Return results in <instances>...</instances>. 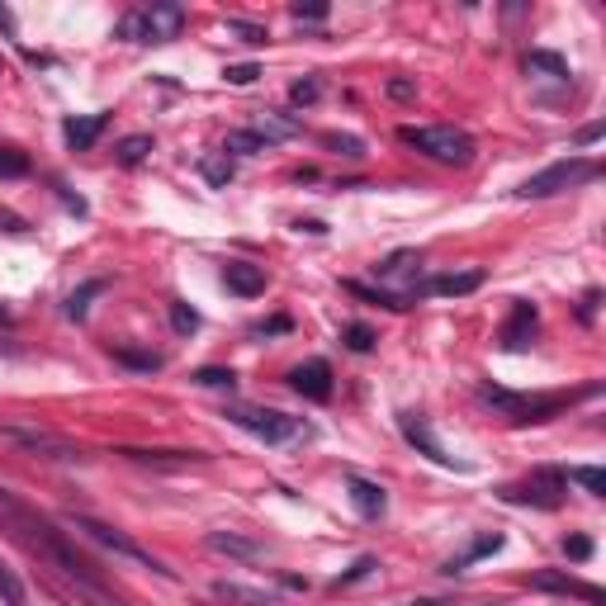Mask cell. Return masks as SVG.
<instances>
[{
    "label": "cell",
    "mask_w": 606,
    "mask_h": 606,
    "mask_svg": "<svg viewBox=\"0 0 606 606\" xmlns=\"http://www.w3.org/2000/svg\"><path fill=\"white\" fill-rule=\"evenodd\" d=\"M0 517L10 521V526H15V535H24V540H29V545H34V550L43 554V559H48V564H53V569L62 573L67 583H72L76 597H81L86 606H124L119 597H109V592L100 588V578L90 573V564L81 559V554L67 550V540H62V531H53V526H48L43 517H34V512H29L24 502L10 498L5 488H0Z\"/></svg>",
    "instance_id": "6da1fadb"
},
{
    "label": "cell",
    "mask_w": 606,
    "mask_h": 606,
    "mask_svg": "<svg viewBox=\"0 0 606 606\" xmlns=\"http://www.w3.org/2000/svg\"><path fill=\"white\" fill-rule=\"evenodd\" d=\"M228 422L232 427L251 431L256 441H266V446H303L313 427L303 422V417H289V412H275V408H247V403H232L228 408Z\"/></svg>",
    "instance_id": "7a4b0ae2"
},
{
    "label": "cell",
    "mask_w": 606,
    "mask_h": 606,
    "mask_svg": "<svg viewBox=\"0 0 606 606\" xmlns=\"http://www.w3.org/2000/svg\"><path fill=\"white\" fill-rule=\"evenodd\" d=\"M398 138L408 147H417L422 157H431V161H441V166H469L474 161V138L464 133V128H455V124H403L398 128Z\"/></svg>",
    "instance_id": "3957f363"
},
{
    "label": "cell",
    "mask_w": 606,
    "mask_h": 606,
    "mask_svg": "<svg viewBox=\"0 0 606 606\" xmlns=\"http://www.w3.org/2000/svg\"><path fill=\"white\" fill-rule=\"evenodd\" d=\"M0 446L19 450V455H34V460H57V464L81 460V450L67 436H57L48 427H34V422H0Z\"/></svg>",
    "instance_id": "277c9868"
},
{
    "label": "cell",
    "mask_w": 606,
    "mask_h": 606,
    "mask_svg": "<svg viewBox=\"0 0 606 606\" xmlns=\"http://www.w3.org/2000/svg\"><path fill=\"white\" fill-rule=\"evenodd\" d=\"M602 176V166L592 157H564L545 166V171H535L531 180H521V199H550V195H564V190H578V185H588V180Z\"/></svg>",
    "instance_id": "5b68a950"
},
{
    "label": "cell",
    "mask_w": 606,
    "mask_h": 606,
    "mask_svg": "<svg viewBox=\"0 0 606 606\" xmlns=\"http://www.w3.org/2000/svg\"><path fill=\"white\" fill-rule=\"evenodd\" d=\"M72 531H81L86 540H95L100 550H109V554H119V559H128V564H138V569H147V573H161V578H176V573L161 564L157 554H147L138 540H128L124 531H114V526H105V521H95V517H72Z\"/></svg>",
    "instance_id": "8992f818"
},
{
    "label": "cell",
    "mask_w": 606,
    "mask_h": 606,
    "mask_svg": "<svg viewBox=\"0 0 606 606\" xmlns=\"http://www.w3.org/2000/svg\"><path fill=\"white\" fill-rule=\"evenodd\" d=\"M479 398L488 403V408H498L502 417H512L517 427H526V422H545V417H554V412L564 408L559 393H535V398H526V393H507V389H479Z\"/></svg>",
    "instance_id": "52a82bcc"
},
{
    "label": "cell",
    "mask_w": 606,
    "mask_h": 606,
    "mask_svg": "<svg viewBox=\"0 0 606 606\" xmlns=\"http://www.w3.org/2000/svg\"><path fill=\"white\" fill-rule=\"evenodd\" d=\"M564 488H569V483H564V474H559V469H535L526 483H512V488H502V498L554 512V507L564 502Z\"/></svg>",
    "instance_id": "ba28073f"
},
{
    "label": "cell",
    "mask_w": 606,
    "mask_h": 606,
    "mask_svg": "<svg viewBox=\"0 0 606 606\" xmlns=\"http://www.w3.org/2000/svg\"><path fill=\"white\" fill-rule=\"evenodd\" d=\"M289 389L308 398V403H327L332 398V365L327 360H303L289 370Z\"/></svg>",
    "instance_id": "9c48e42d"
},
{
    "label": "cell",
    "mask_w": 606,
    "mask_h": 606,
    "mask_svg": "<svg viewBox=\"0 0 606 606\" xmlns=\"http://www.w3.org/2000/svg\"><path fill=\"white\" fill-rule=\"evenodd\" d=\"M185 29V5L176 0H161L152 10H143V43H166Z\"/></svg>",
    "instance_id": "30bf717a"
},
{
    "label": "cell",
    "mask_w": 606,
    "mask_h": 606,
    "mask_svg": "<svg viewBox=\"0 0 606 606\" xmlns=\"http://www.w3.org/2000/svg\"><path fill=\"white\" fill-rule=\"evenodd\" d=\"M535 592H559V597H583L588 606H606V592L592 588V583H583V578H569V573H535L531 578Z\"/></svg>",
    "instance_id": "8fae6325"
},
{
    "label": "cell",
    "mask_w": 606,
    "mask_h": 606,
    "mask_svg": "<svg viewBox=\"0 0 606 606\" xmlns=\"http://www.w3.org/2000/svg\"><path fill=\"white\" fill-rule=\"evenodd\" d=\"M535 327H540V313H535V303H517L512 313H507V322H502V346L507 351H526L535 337Z\"/></svg>",
    "instance_id": "7c38bea8"
},
{
    "label": "cell",
    "mask_w": 606,
    "mask_h": 606,
    "mask_svg": "<svg viewBox=\"0 0 606 606\" xmlns=\"http://www.w3.org/2000/svg\"><path fill=\"white\" fill-rule=\"evenodd\" d=\"M223 285H228L237 299H256V294H266V270L251 266V261H228V266H223Z\"/></svg>",
    "instance_id": "4fadbf2b"
},
{
    "label": "cell",
    "mask_w": 606,
    "mask_h": 606,
    "mask_svg": "<svg viewBox=\"0 0 606 606\" xmlns=\"http://www.w3.org/2000/svg\"><path fill=\"white\" fill-rule=\"evenodd\" d=\"M398 427H403V436H408L412 446L422 450V455H431V460L436 464H455V455H446V450H441V441H436V436H431V427H427V417H417V412H403V417H398Z\"/></svg>",
    "instance_id": "5bb4252c"
},
{
    "label": "cell",
    "mask_w": 606,
    "mask_h": 606,
    "mask_svg": "<svg viewBox=\"0 0 606 606\" xmlns=\"http://www.w3.org/2000/svg\"><path fill=\"white\" fill-rule=\"evenodd\" d=\"M204 545H209L214 554L242 559V564H256V559H266V550H261L256 540H247V535H237V531H209V535H204Z\"/></svg>",
    "instance_id": "9a60e30c"
},
{
    "label": "cell",
    "mask_w": 606,
    "mask_h": 606,
    "mask_svg": "<svg viewBox=\"0 0 606 606\" xmlns=\"http://www.w3.org/2000/svg\"><path fill=\"white\" fill-rule=\"evenodd\" d=\"M346 488H351V502H356L360 517H370V521L384 517V507H389V493H384L375 479H360V474H351V479H346Z\"/></svg>",
    "instance_id": "2e32d148"
},
{
    "label": "cell",
    "mask_w": 606,
    "mask_h": 606,
    "mask_svg": "<svg viewBox=\"0 0 606 606\" xmlns=\"http://www.w3.org/2000/svg\"><path fill=\"white\" fill-rule=\"evenodd\" d=\"M105 128H109V114H86V119H67L62 138H67L72 152H90V147L100 143V133H105Z\"/></svg>",
    "instance_id": "e0dca14e"
},
{
    "label": "cell",
    "mask_w": 606,
    "mask_h": 606,
    "mask_svg": "<svg viewBox=\"0 0 606 606\" xmlns=\"http://www.w3.org/2000/svg\"><path fill=\"white\" fill-rule=\"evenodd\" d=\"M483 285V270H460V275H436L427 285H417L412 294H446V299H460V294H474Z\"/></svg>",
    "instance_id": "ac0fdd59"
},
{
    "label": "cell",
    "mask_w": 606,
    "mask_h": 606,
    "mask_svg": "<svg viewBox=\"0 0 606 606\" xmlns=\"http://www.w3.org/2000/svg\"><path fill=\"white\" fill-rule=\"evenodd\" d=\"M256 138L266 147H275V143H289V138H299L303 133V124L299 119H289V114H275V109H266L261 119H256V128H251Z\"/></svg>",
    "instance_id": "d6986e66"
},
{
    "label": "cell",
    "mask_w": 606,
    "mask_h": 606,
    "mask_svg": "<svg viewBox=\"0 0 606 606\" xmlns=\"http://www.w3.org/2000/svg\"><path fill=\"white\" fill-rule=\"evenodd\" d=\"M128 460H138V464H157V469H185V464H199L204 455H185V450H124Z\"/></svg>",
    "instance_id": "ffe728a7"
},
{
    "label": "cell",
    "mask_w": 606,
    "mask_h": 606,
    "mask_svg": "<svg viewBox=\"0 0 606 606\" xmlns=\"http://www.w3.org/2000/svg\"><path fill=\"white\" fill-rule=\"evenodd\" d=\"M218 602H237V606H275V592L261 588H242V583H214Z\"/></svg>",
    "instance_id": "44dd1931"
},
{
    "label": "cell",
    "mask_w": 606,
    "mask_h": 606,
    "mask_svg": "<svg viewBox=\"0 0 606 606\" xmlns=\"http://www.w3.org/2000/svg\"><path fill=\"white\" fill-rule=\"evenodd\" d=\"M526 72L531 76H554V81H564L569 76V62L559 53H545V48H535V53H526Z\"/></svg>",
    "instance_id": "7402d4cb"
},
{
    "label": "cell",
    "mask_w": 606,
    "mask_h": 606,
    "mask_svg": "<svg viewBox=\"0 0 606 606\" xmlns=\"http://www.w3.org/2000/svg\"><path fill=\"white\" fill-rule=\"evenodd\" d=\"M498 550H502V535L488 531V535H479V540H474V545H469L460 559H450L446 573H464V564H474V559H483V554H498Z\"/></svg>",
    "instance_id": "603a6c76"
},
{
    "label": "cell",
    "mask_w": 606,
    "mask_h": 606,
    "mask_svg": "<svg viewBox=\"0 0 606 606\" xmlns=\"http://www.w3.org/2000/svg\"><path fill=\"white\" fill-rule=\"evenodd\" d=\"M0 602H5V606H29V588H24V578H19L5 559H0Z\"/></svg>",
    "instance_id": "cb8c5ba5"
},
{
    "label": "cell",
    "mask_w": 606,
    "mask_h": 606,
    "mask_svg": "<svg viewBox=\"0 0 606 606\" xmlns=\"http://www.w3.org/2000/svg\"><path fill=\"white\" fill-rule=\"evenodd\" d=\"M564 483H578V488H588L592 498H606V474L597 464H573L569 474H564Z\"/></svg>",
    "instance_id": "d4e9b609"
},
{
    "label": "cell",
    "mask_w": 606,
    "mask_h": 606,
    "mask_svg": "<svg viewBox=\"0 0 606 606\" xmlns=\"http://www.w3.org/2000/svg\"><path fill=\"white\" fill-rule=\"evenodd\" d=\"M105 289H109V280H86V285H81L72 299H67V318L81 322L90 313V299H95V294H105Z\"/></svg>",
    "instance_id": "484cf974"
},
{
    "label": "cell",
    "mask_w": 606,
    "mask_h": 606,
    "mask_svg": "<svg viewBox=\"0 0 606 606\" xmlns=\"http://www.w3.org/2000/svg\"><path fill=\"white\" fill-rule=\"evenodd\" d=\"M228 152H237V157H261V152H270V147L261 143L251 128H242V133H228V143H223V157H228Z\"/></svg>",
    "instance_id": "4316f807"
},
{
    "label": "cell",
    "mask_w": 606,
    "mask_h": 606,
    "mask_svg": "<svg viewBox=\"0 0 606 606\" xmlns=\"http://www.w3.org/2000/svg\"><path fill=\"white\" fill-rule=\"evenodd\" d=\"M408 266H422V256H417V251H393V256H384V261L375 266V275L379 280H398Z\"/></svg>",
    "instance_id": "83f0119b"
},
{
    "label": "cell",
    "mask_w": 606,
    "mask_h": 606,
    "mask_svg": "<svg viewBox=\"0 0 606 606\" xmlns=\"http://www.w3.org/2000/svg\"><path fill=\"white\" fill-rule=\"evenodd\" d=\"M152 152V138L147 133H133V138H124V143L114 147V157H119V166H138V161Z\"/></svg>",
    "instance_id": "f1b7e54d"
},
{
    "label": "cell",
    "mask_w": 606,
    "mask_h": 606,
    "mask_svg": "<svg viewBox=\"0 0 606 606\" xmlns=\"http://www.w3.org/2000/svg\"><path fill=\"white\" fill-rule=\"evenodd\" d=\"M29 176V157L15 152V147H0V180H19Z\"/></svg>",
    "instance_id": "f546056e"
},
{
    "label": "cell",
    "mask_w": 606,
    "mask_h": 606,
    "mask_svg": "<svg viewBox=\"0 0 606 606\" xmlns=\"http://www.w3.org/2000/svg\"><path fill=\"white\" fill-rule=\"evenodd\" d=\"M199 176L209 180V185H228V180H232V157H204V161H199Z\"/></svg>",
    "instance_id": "4dcf8cb0"
},
{
    "label": "cell",
    "mask_w": 606,
    "mask_h": 606,
    "mask_svg": "<svg viewBox=\"0 0 606 606\" xmlns=\"http://www.w3.org/2000/svg\"><path fill=\"white\" fill-rule=\"evenodd\" d=\"M322 147H332L341 157H365V143L351 138V133H322Z\"/></svg>",
    "instance_id": "1f68e13d"
},
{
    "label": "cell",
    "mask_w": 606,
    "mask_h": 606,
    "mask_svg": "<svg viewBox=\"0 0 606 606\" xmlns=\"http://www.w3.org/2000/svg\"><path fill=\"white\" fill-rule=\"evenodd\" d=\"M318 95H322L318 76H303V81H294V86H289V100H294V105H318Z\"/></svg>",
    "instance_id": "d6a6232c"
},
{
    "label": "cell",
    "mask_w": 606,
    "mask_h": 606,
    "mask_svg": "<svg viewBox=\"0 0 606 606\" xmlns=\"http://www.w3.org/2000/svg\"><path fill=\"white\" fill-rule=\"evenodd\" d=\"M171 327H176L180 337H190V332H199V313L190 303H171Z\"/></svg>",
    "instance_id": "836d02e7"
},
{
    "label": "cell",
    "mask_w": 606,
    "mask_h": 606,
    "mask_svg": "<svg viewBox=\"0 0 606 606\" xmlns=\"http://www.w3.org/2000/svg\"><path fill=\"white\" fill-rule=\"evenodd\" d=\"M341 341H346V346H351V351H360V356H365V351H370V346H375V332H370V327H365V322H351V327H346V332H341Z\"/></svg>",
    "instance_id": "e575fe53"
},
{
    "label": "cell",
    "mask_w": 606,
    "mask_h": 606,
    "mask_svg": "<svg viewBox=\"0 0 606 606\" xmlns=\"http://www.w3.org/2000/svg\"><path fill=\"white\" fill-rule=\"evenodd\" d=\"M379 569V559H370V554H365V559H356V564H351V569L341 573L337 583H332V588H351V583H360V578H370V573Z\"/></svg>",
    "instance_id": "d590c367"
},
{
    "label": "cell",
    "mask_w": 606,
    "mask_h": 606,
    "mask_svg": "<svg viewBox=\"0 0 606 606\" xmlns=\"http://www.w3.org/2000/svg\"><path fill=\"white\" fill-rule=\"evenodd\" d=\"M114 360L133 365V370H161V356H152V351H114Z\"/></svg>",
    "instance_id": "8d00e7d4"
},
{
    "label": "cell",
    "mask_w": 606,
    "mask_h": 606,
    "mask_svg": "<svg viewBox=\"0 0 606 606\" xmlns=\"http://www.w3.org/2000/svg\"><path fill=\"white\" fill-rule=\"evenodd\" d=\"M232 370H218V365H209V370H199L195 384H204V389H232Z\"/></svg>",
    "instance_id": "74e56055"
},
{
    "label": "cell",
    "mask_w": 606,
    "mask_h": 606,
    "mask_svg": "<svg viewBox=\"0 0 606 606\" xmlns=\"http://www.w3.org/2000/svg\"><path fill=\"white\" fill-rule=\"evenodd\" d=\"M228 34H242V43H266V29L261 24H247V19H228Z\"/></svg>",
    "instance_id": "f35d334b"
},
{
    "label": "cell",
    "mask_w": 606,
    "mask_h": 606,
    "mask_svg": "<svg viewBox=\"0 0 606 606\" xmlns=\"http://www.w3.org/2000/svg\"><path fill=\"white\" fill-rule=\"evenodd\" d=\"M228 86H251V81H256V76H261V67H256V62H242V67H228Z\"/></svg>",
    "instance_id": "ab89813d"
},
{
    "label": "cell",
    "mask_w": 606,
    "mask_h": 606,
    "mask_svg": "<svg viewBox=\"0 0 606 606\" xmlns=\"http://www.w3.org/2000/svg\"><path fill=\"white\" fill-rule=\"evenodd\" d=\"M564 554L583 564V559H588V554H592V540H588V535H569V540H564Z\"/></svg>",
    "instance_id": "60d3db41"
},
{
    "label": "cell",
    "mask_w": 606,
    "mask_h": 606,
    "mask_svg": "<svg viewBox=\"0 0 606 606\" xmlns=\"http://www.w3.org/2000/svg\"><path fill=\"white\" fill-rule=\"evenodd\" d=\"M389 95H393V100H417V81H408V76H393Z\"/></svg>",
    "instance_id": "b9f144b4"
},
{
    "label": "cell",
    "mask_w": 606,
    "mask_h": 606,
    "mask_svg": "<svg viewBox=\"0 0 606 606\" xmlns=\"http://www.w3.org/2000/svg\"><path fill=\"white\" fill-rule=\"evenodd\" d=\"M294 19L299 24H322L327 19V5H294Z\"/></svg>",
    "instance_id": "7bdbcfd3"
},
{
    "label": "cell",
    "mask_w": 606,
    "mask_h": 606,
    "mask_svg": "<svg viewBox=\"0 0 606 606\" xmlns=\"http://www.w3.org/2000/svg\"><path fill=\"white\" fill-rule=\"evenodd\" d=\"M275 332H289V318H270L266 327H256V337H275Z\"/></svg>",
    "instance_id": "ee69618b"
},
{
    "label": "cell",
    "mask_w": 606,
    "mask_h": 606,
    "mask_svg": "<svg viewBox=\"0 0 606 606\" xmlns=\"http://www.w3.org/2000/svg\"><path fill=\"white\" fill-rule=\"evenodd\" d=\"M597 138H602V124H588V128H583V133H578V143H583V147H592V143H597Z\"/></svg>",
    "instance_id": "f6af8a7d"
},
{
    "label": "cell",
    "mask_w": 606,
    "mask_h": 606,
    "mask_svg": "<svg viewBox=\"0 0 606 606\" xmlns=\"http://www.w3.org/2000/svg\"><path fill=\"white\" fill-rule=\"evenodd\" d=\"M0 24H5V29H15V19H10V10H5V5H0Z\"/></svg>",
    "instance_id": "bcb514c9"
},
{
    "label": "cell",
    "mask_w": 606,
    "mask_h": 606,
    "mask_svg": "<svg viewBox=\"0 0 606 606\" xmlns=\"http://www.w3.org/2000/svg\"><path fill=\"white\" fill-rule=\"evenodd\" d=\"M412 606H436V602H412Z\"/></svg>",
    "instance_id": "7dc6e473"
}]
</instances>
